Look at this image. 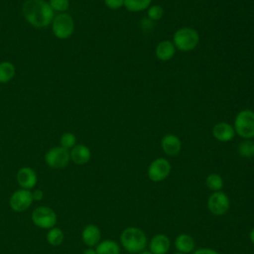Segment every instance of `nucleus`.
<instances>
[{
  "label": "nucleus",
  "mask_w": 254,
  "mask_h": 254,
  "mask_svg": "<svg viewBox=\"0 0 254 254\" xmlns=\"http://www.w3.org/2000/svg\"><path fill=\"white\" fill-rule=\"evenodd\" d=\"M69 160L68 150L61 146L50 149L45 155V162L52 169H64L68 165Z\"/></svg>",
  "instance_id": "1a4fd4ad"
},
{
  "label": "nucleus",
  "mask_w": 254,
  "mask_h": 254,
  "mask_svg": "<svg viewBox=\"0 0 254 254\" xmlns=\"http://www.w3.org/2000/svg\"><path fill=\"white\" fill-rule=\"evenodd\" d=\"M60 142H61V147L68 150L75 146L76 137L74 136V134L67 132V133H64L62 135Z\"/></svg>",
  "instance_id": "a878e982"
},
{
  "label": "nucleus",
  "mask_w": 254,
  "mask_h": 254,
  "mask_svg": "<svg viewBox=\"0 0 254 254\" xmlns=\"http://www.w3.org/2000/svg\"><path fill=\"white\" fill-rule=\"evenodd\" d=\"M174 254H183V253H180V252H176V253H174Z\"/></svg>",
  "instance_id": "f704fd0d"
},
{
  "label": "nucleus",
  "mask_w": 254,
  "mask_h": 254,
  "mask_svg": "<svg viewBox=\"0 0 254 254\" xmlns=\"http://www.w3.org/2000/svg\"><path fill=\"white\" fill-rule=\"evenodd\" d=\"M172 42L180 52H190L197 47L199 34L191 27H182L174 33Z\"/></svg>",
  "instance_id": "7ed1b4c3"
},
{
  "label": "nucleus",
  "mask_w": 254,
  "mask_h": 254,
  "mask_svg": "<svg viewBox=\"0 0 254 254\" xmlns=\"http://www.w3.org/2000/svg\"><path fill=\"white\" fill-rule=\"evenodd\" d=\"M153 22L152 20H150L149 18H143L142 21H141V27L144 29V30H150L152 29L153 27Z\"/></svg>",
  "instance_id": "c756f323"
},
{
  "label": "nucleus",
  "mask_w": 254,
  "mask_h": 254,
  "mask_svg": "<svg viewBox=\"0 0 254 254\" xmlns=\"http://www.w3.org/2000/svg\"><path fill=\"white\" fill-rule=\"evenodd\" d=\"M149 247L152 254H167L171 247L170 238L166 234L158 233L152 237Z\"/></svg>",
  "instance_id": "4468645a"
},
{
  "label": "nucleus",
  "mask_w": 254,
  "mask_h": 254,
  "mask_svg": "<svg viewBox=\"0 0 254 254\" xmlns=\"http://www.w3.org/2000/svg\"><path fill=\"white\" fill-rule=\"evenodd\" d=\"M153 0H124V7L127 11L137 13L147 10Z\"/></svg>",
  "instance_id": "aec40b11"
},
{
  "label": "nucleus",
  "mask_w": 254,
  "mask_h": 254,
  "mask_svg": "<svg viewBox=\"0 0 254 254\" xmlns=\"http://www.w3.org/2000/svg\"><path fill=\"white\" fill-rule=\"evenodd\" d=\"M97 254H120V246L111 239L100 241L95 248Z\"/></svg>",
  "instance_id": "6ab92c4d"
},
{
  "label": "nucleus",
  "mask_w": 254,
  "mask_h": 254,
  "mask_svg": "<svg viewBox=\"0 0 254 254\" xmlns=\"http://www.w3.org/2000/svg\"><path fill=\"white\" fill-rule=\"evenodd\" d=\"M206 205L211 214L215 216H222L228 211L230 207V200L228 195L223 191H213L208 196Z\"/></svg>",
  "instance_id": "6e6552de"
},
{
  "label": "nucleus",
  "mask_w": 254,
  "mask_h": 254,
  "mask_svg": "<svg viewBox=\"0 0 254 254\" xmlns=\"http://www.w3.org/2000/svg\"><path fill=\"white\" fill-rule=\"evenodd\" d=\"M172 166L168 159L157 158L153 160L147 170V176L153 183H159L164 181L171 174Z\"/></svg>",
  "instance_id": "39448f33"
},
{
  "label": "nucleus",
  "mask_w": 254,
  "mask_h": 254,
  "mask_svg": "<svg viewBox=\"0 0 254 254\" xmlns=\"http://www.w3.org/2000/svg\"><path fill=\"white\" fill-rule=\"evenodd\" d=\"M104 4L111 10H117L124 6V0H104Z\"/></svg>",
  "instance_id": "cd10ccee"
},
{
  "label": "nucleus",
  "mask_w": 254,
  "mask_h": 254,
  "mask_svg": "<svg viewBox=\"0 0 254 254\" xmlns=\"http://www.w3.org/2000/svg\"><path fill=\"white\" fill-rule=\"evenodd\" d=\"M176 51L177 49L172 41L164 40L157 44L155 48V55L158 60L162 62H168L174 58Z\"/></svg>",
  "instance_id": "2eb2a0df"
},
{
  "label": "nucleus",
  "mask_w": 254,
  "mask_h": 254,
  "mask_svg": "<svg viewBox=\"0 0 254 254\" xmlns=\"http://www.w3.org/2000/svg\"><path fill=\"white\" fill-rule=\"evenodd\" d=\"M205 185L208 190L213 191H219L223 188V180L220 175L212 173L209 174L205 179Z\"/></svg>",
  "instance_id": "4be33fe9"
},
{
  "label": "nucleus",
  "mask_w": 254,
  "mask_h": 254,
  "mask_svg": "<svg viewBox=\"0 0 254 254\" xmlns=\"http://www.w3.org/2000/svg\"><path fill=\"white\" fill-rule=\"evenodd\" d=\"M164 15V9L158 4H153L147 9V18L152 21H159Z\"/></svg>",
  "instance_id": "393cba45"
},
{
  "label": "nucleus",
  "mask_w": 254,
  "mask_h": 254,
  "mask_svg": "<svg viewBox=\"0 0 254 254\" xmlns=\"http://www.w3.org/2000/svg\"><path fill=\"white\" fill-rule=\"evenodd\" d=\"M58 217L55 210L49 206H38L32 213L33 223L44 229H51L57 223Z\"/></svg>",
  "instance_id": "423d86ee"
},
{
  "label": "nucleus",
  "mask_w": 254,
  "mask_h": 254,
  "mask_svg": "<svg viewBox=\"0 0 254 254\" xmlns=\"http://www.w3.org/2000/svg\"><path fill=\"white\" fill-rule=\"evenodd\" d=\"M120 242L127 252L131 254H138L144 251L147 246V236L141 228L129 226L121 232Z\"/></svg>",
  "instance_id": "f03ea898"
},
{
  "label": "nucleus",
  "mask_w": 254,
  "mask_h": 254,
  "mask_svg": "<svg viewBox=\"0 0 254 254\" xmlns=\"http://www.w3.org/2000/svg\"><path fill=\"white\" fill-rule=\"evenodd\" d=\"M32 191L30 190L21 189L12 193L10 196V206L16 212H22L27 210L33 202Z\"/></svg>",
  "instance_id": "9d476101"
},
{
  "label": "nucleus",
  "mask_w": 254,
  "mask_h": 254,
  "mask_svg": "<svg viewBox=\"0 0 254 254\" xmlns=\"http://www.w3.org/2000/svg\"><path fill=\"white\" fill-rule=\"evenodd\" d=\"M163 152L171 157L177 156L182 150L181 139L175 134H166L161 140Z\"/></svg>",
  "instance_id": "ddd939ff"
},
{
  "label": "nucleus",
  "mask_w": 254,
  "mask_h": 254,
  "mask_svg": "<svg viewBox=\"0 0 254 254\" xmlns=\"http://www.w3.org/2000/svg\"><path fill=\"white\" fill-rule=\"evenodd\" d=\"M238 153L241 157H254V142L250 139H245L238 145Z\"/></svg>",
  "instance_id": "b1692460"
},
{
  "label": "nucleus",
  "mask_w": 254,
  "mask_h": 254,
  "mask_svg": "<svg viewBox=\"0 0 254 254\" xmlns=\"http://www.w3.org/2000/svg\"><path fill=\"white\" fill-rule=\"evenodd\" d=\"M175 247L178 252L183 254H188L194 249V240L192 236L187 233H182L178 235L175 239Z\"/></svg>",
  "instance_id": "a211bd4d"
},
{
  "label": "nucleus",
  "mask_w": 254,
  "mask_h": 254,
  "mask_svg": "<svg viewBox=\"0 0 254 254\" xmlns=\"http://www.w3.org/2000/svg\"><path fill=\"white\" fill-rule=\"evenodd\" d=\"M138 254H152V253L150 251H142V252H140Z\"/></svg>",
  "instance_id": "72a5a7b5"
},
{
  "label": "nucleus",
  "mask_w": 254,
  "mask_h": 254,
  "mask_svg": "<svg viewBox=\"0 0 254 254\" xmlns=\"http://www.w3.org/2000/svg\"><path fill=\"white\" fill-rule=\"evenodd\" d=\"M69 156H70V160L74 164L84 165L89 162L91 158V152L87 146L79 144L71 148V151L69 152Z\"/></svg>",
  "instance_id": "f3484780"
},
{
  "label": "nucleus",
  "mask_w": 254,
  "mask_h": 254,
  "mask_svg": "<svg viewBox=\"0 0 254 254\" xmlns=\"http://www.w3.org/2000/svg\"><path fill=\"white\" fill-rule=\"evenodd\" d=\"M22 13L25 19L36 28L49 26L55 18L54 10L45 0H27L22 6Z\"/></svg>",
  "instance_id": "f257e3e1"
},
{
  "label": "nucleus",
  "mask_w": 254,
  "mask_h": 254,
  "mask_svg": "<svg viewBox=\"0 0 254 254\" xmlns=\"http://www.w3.org/2000/svg\"><path fill=\"white\" fill-rule=\"evenodd\" d=\"M192 254H219L216 250L210 248H199L192 252Z\"/></svg>",
  "instance_id": "c85d7f7f"
},
{
  "label": "nucleus",
  "mask_w": 254,
  "mask_h": 254,
  "mask_svg": "<svg viewBox=\"0 0 254 254\" xmlns=\"http://www.w3.org/2000/svg\"><path fill=\"white\" fill-rule=\"evenodd\" d=\"M32 196H33V200L40 201V200H42L43 197H44V192H43V190H35L32 192Z\"/></svg>",
  "instance_id": "7c9ffc66"
},
{
  "label": "nucleus",
  "mask_w": 254,
  "mask_h": 254,
  "mask_svg": "<svg viewBox=\"0 0 254 254\" xmlns=\"http://www.w3.org/2000/svg\"><path fill=\"white\" fill-rule=\"evenodd\" d=\"M235 134L243 139L254 138V111L250 109L240 110L233 122Z\"/></svg>",
  "instance_id": "20e7f679"
},
{
  "label": "nucleus",
  "mask_w": 254,
  "mask_h": 254,
  "mask_svg": "<svg viewBox=\"0 0 254 254\" xmlns=\"http://www.w3.org/2000/svg\"><path fill=\"white\" fill-rule=\"evenodd\" d=\"M81 239L83 243L88 247L96 246L101 239V232L97 225L87 224L81 232Z\"/></svg>",
  "instance_id": "dca6fc26"
},
{
  "label": "nucleus",
  "mask_w": 254,
  "mask_h": 254,
  "mask_svg": "<svg viewBox=\"0 0 254 254\" xmlns=\"http://www.w3.org/2000/svg\"><path fill=\"white\" fill-rule=\"evenodd\" d=\"M53 33L59 39L69 38L74 30L73 20L70 15L66 13H61L57 15L53 20Z\"/></svg>",
  "instance_id": "0eeeda50"
},
{
  "label": "nucleus",
  "mask_w": 254,
  "mask_h": 254,
  "mask_svg": "<svg viewBox=\"0 0 254 254\" xmlns=\"http://www.w3.org/2000/svg\"><path fill=\"white\" fill-rule=\"evenodd\" d=\"M249 239H250V241L254 244V227L250 230V232H249Z\"/></svg>",
  "instance_id": "473e14b6"
},
{
  "label": "nucleus",
  "mask_w": 254,
  "mask_h": 254,
  "mask_svg": "<svg viewBox=\"0 0 254 254\" xmlns=\"http://www.w3.org/2000/svg\"><path fill=\"white\" fill-rule=\"evenodd\" d=\"M49 4L54 11L56 10L60 12H64L68 9L69 1L68 0H50Z\"/></svg>",
  "instance_id": "bb28decb"
},
{
  "label": "nucleus",
  "mask_w": 254,
  "mask_h": 254,
  "mask_svg": "<svg viewBox=\"0 0 254 254\" xmlns=\"http://www.w3.org/2000/svg\"><path fill=\"white\" fill-rule=\"evenodd\" d=\"M64 232L59 227H52L47 233V241L52 246H59L64 242Z\"/></svg>",
  "instance_id": "5701e85b"
},
{
  "label": "nucleus",
  "mask_w": 254,
  "mask_h": 254,
  "mask_svg": "<svg viewBox=\"0 0 254 254\" xmlns=\"http://www.w3.org/2000/svg\"><path fill=\"white\" fill-rule=\"evenodd\" d=\"M16 179L19 186L25 190H31L35 188L38 181L36 172L30 167L21 168L16 175Z\"/></svg>",
  "instance_id": "9b49d317"
},
{
  "label": "nucleus",
  "mask_w": 254,
  "mask_h": 254,
  "mask_svg": "<svg viewBox=\"0 0 254 254\" xmlns=\"http://www.w3.org/2000/svg\"><path fill=\"white\" fill-rule=\"evenodd\" d=\"M212 136L219 142H229L235 136L233 125L228 122H218L212 127Z\"/></svg>",
  "instance_id": "f8f14e48"
},
{
  "label": "nucleus",
  "mask_w": 254,
  "mask_h": 254,
  "mask_svg": "<svg viewBox=\"0 0 254 254\" xmlns=\"http://www.w3.org/2000/svg\"><path fill=\"white\" fill-rule=\"evenodd\" d=\"M82 254H97V253H96L95 249H93V248L89 247V248L85 249V250L83 251V253H82Z\"/></svg>",
  "instance_id": "2f4dec72"
},
{
  "label": "nucleus",
  "mask_w": 254,
  "mask_h": 254,
  "mask_svg": "<svg viewBox=\"0 0 254 254\" xmlns=\"http://www.w3.org/2000/svg\"><path fill=\"white\" fill-rule=\"evenodd\" d=\"M16 72L15 65L10 62H3L0 64V82L10 81Z\"/></svg>",
  "instance_id": "412c9836"
}]
</instances>
